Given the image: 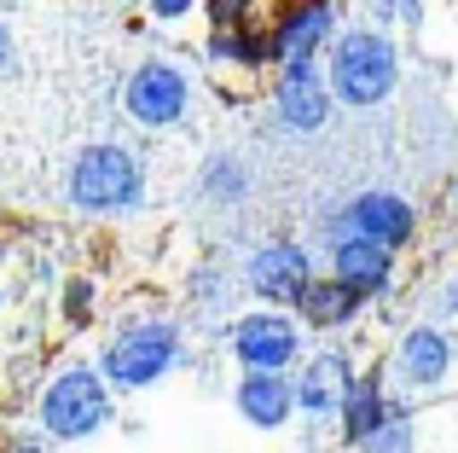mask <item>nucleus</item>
Listing matches in <instances>:
<instances>
[{
  "mask_svg": "<svg viewBox=\"0 0 458 453\" xmlns=\"http://www.w3.org/2000/svg\"><path fill=\"white\" fill-rule=\"evenodd\" d=\"M401 81V53L383 30H348L331 41V93L343 105H383Z\"/></svg>",
  "mask_w": 458,
  "mask_h": 453,
  "instance_id": "obj_1",
  "label": "nucleus"
},
{
  "mask_svg": "<svg viewBox=\"0 0 458 453\" xmlns=\"http://www.w3.org/2000/svg\"><path fill=\"white\" fill-rule=\"evenodd\" d=\"M146 198V169L128 146H88L76 163H70V204L88 209V216H123Z\"/></svg>",
  "mask_w": 458,
  "mask_h": 453,
  "instance_id": "obj_2",
  "label": "nucleus"
},
{
  "mask_svg": "<svg viewBox=\"0 0 458 453\" xmlns=\"http://www.w3.org/2000/svg\"><path fill=\"white\" fill-rule=\"evenodd\" d=\"M111 424V378L93 366H70L41 396V431L58 442H88Z\"/></svg>",
  "mask_w": 458,
  "mask_h": 453,
  "instance_id": "obj_3",
  "label": "nucleus"
},
{
  "mask_svg": "<svg viewBox=\"0 0 458 453\" xmlns=\"http://www.w3.org/2000/svg\"><path fill=\"white\" fill-rule=\"evenodd\" d=\"M180 349H186V338H180L174 320H134V326H123L111 343H105L99 372L111 378V384H123V389H146L163 372H174Z\"/></svg>",
  "mask_w": 458,
  "mask_h": 453,
  "instance_id": "obj_4",
  "label": "nucleus"
},
{
  "mask_svg": "<svg viewBox=\"0 0 458 453\" xmlns=\"http://www.w3.org/2000/svg\"><path fill=\"white\" fill-rule=\"evenodd\" d=\"M377 238V244L401 250L418 238V209L406 204V198L383 192V186H371V192H360L354 204H343L331 221H325V244H343V238Z\"/></svg>",
  "mask_w": 458,
  "mask_h": 453,
  "instance_id": "obj_5",
  "label": "nucleus"
},
{
  "mask_svg": "<svg viewBox=\"0 0 458 453\" xmlns=\"http://www.w3.org/2000/svg\"><path fill=\"white\" fill-rule=\"evenodd\" d=\"M226 343H233L244 372H284V366L296 361V349H302V326H296L284 308H256V314L233 320Z\"/></svg>",
  "mask_w": 458,
  "mask_h": 453,
  "instance_id": "obj_6",
  "label": "nucleus"
},
{
  "mask_svg": "<svg viewBox=\"0 0 458 453\" xmlns=\"http://www.w3.org/2000/svg\"><path fill=\"white\" fill-rule=\"evenodd\" d=\"M123 111L134 116L140 128H174L180 116L191 111V81L180 76L174 64L151 58V64H140L134 76H128V88H123Z\"/></svg>",
  "mask_w": 458,
  "mask_h": 453,
  "instance_id": "obj_7",
  "label": "nucleus"
},
{
  "mask_svg": "<svg viewBox=\"0 0 458 453\" xmlns=\"http://www.w3.org/2000/svg\"><path fill=\"white\" fill-rule=\"evenodd\" d=\"M244 279L267 308H296L308 296V285H313V261H308V250L296 244V238H273V244H261L256 256H250Z\"/></svg>",
  "mask_w": 458,
  "mask_h": 453,
  "instance_id": "obj_8",
  "label": "nucleus"
},
{
  "mask_svg": "<svg viewBox=\"0 0 458 453\" xmlns=\"http://www.w3.org/2000/svg\"><path fill=\"white\" fill-rule=\"evenodd\" d=\"M331 76H319V58H296V64H279V88H273V105H279V123L296 128V134H313L331 116Z\"/></svg>",
  "mask_w": 458,
  "mask_h": 453,
  "instance_id": "obj_9",
  "label": "nucleus"
},
{
  "mask_svg": "<svg viewBox=\"0 0 458 453\" xmlns=\"http://www.w3.org/2000/svg\"><path fill=\"white\" fill-rule=\"evenodd\" d=\"M336 30V0H284L273 18V64H296V58H319V47Z\"/></svg>",
  "mask_w": 458,
  "mask_h": 453,
  "instance_id": "obj_10",
  "label": "nucleus"
},
{
  "mask_svg": "<svg viewBox=\"0 0 458 453\" xmlns=\"http://www.w3.org/2000/svg\"><path fill=\"white\" fill-rule=\"evenodd\" d=\"M348 389H354V366H348V355L325 349V355H313L308 372L296 378V407H302L308 419H343Z\"/></svg>",
  "mask_w": 458,
  "mask_h": 453,
  "instance_id": "obj_11",
  "label": "nucleus"
},
{
  "mask_svg": "<svg viewBox=\"0 0 458 453\" xmlns=\"http://www.w3.org/2000/svg\"><path fill=\"white\" fill-rule=\"evenodd\" d=\"M453 372V343L441 326H412L394 349V378L406 389H436L441 378Z\"/></svg>",
  "mask_w": 458,
  "mask_h": 453,
  "instance_id": "obj_12",
  "label": "nucleus"
},
{
  "mask_svg": "<svg viewBox=\"0 0 458 453\" xmlns=\"http://www.w3.org/2000/svg\"><path fill=\"white\" fill-rule=\"evenodd\" d=\"M331 273L343 285H354L360 296H383L394 279V250L377 244V238H343V244H331Z\"/></svg>",
  "mask_w": 458,
  "mask_h": 453,
  "instance_id": "obj_13",
  "label": "nucleus"
},
{
  "mask_svg": "<svg viewBox=\"0 0 458 453\" xmlns=\"http://www.w3.org/2000/svg\"><path fill=\"white\" fill-rule=\"evenodd\" d=\"M233 401L256 431H279L296 413V384H291V372H244L238 389H233Z\"/></svg>",
  "mask_w": 458,
  "mask_h": 453,
  "instance_id": "obj_14",
  "label": "nucleus"
},
{
  "mask_svg": "<svg viewBox=\"0 0 458 453\" xmlns=\"http://www.w3.org/2000/svg\"><path fill=\"white\" fill-rule=\"evenodd\" d=\"M360 303H366V296H360L354 285H343V279L331 273V279H313V285H308V296H302L296 308H302V320H308L313 331H336V326H348V320L360 314Z\"/></svg>",
  "mask_w": 458,
  "mask_h": 453,
  "instance_id": "obj_15",
  "label": "nucleus"
},
{
  "mask_svg": "<svg viewBox=\"0 0 458 453\" xmlns=\"http://www.w3.org/2000/svg\"><path fill=\"white\" fill-rule=\"evenodd\" d=\"M209 58L215 64H238V70H261L273 64V35L250 30V23H226V30L209 35Z\"/></svg>",
  "mask_w": 458,
  "mask_h": 453,
  "instance_id": "obj_16",
  "label": "nucleus"
},
{
  "mask_svg": "<svg viewBox=\"0 0 458 453\" xmlns=\"http://www.w3.org/2000/svg\"><path fill=\"white\" fill-rule=\"evenodd\" d=\"M389 407H394V401L383 396L377 378H354V389H348V401H343V436L360 448L383 419H389Z\"/></svg>",
  "mask_w": 458,
  "mask_h": 453,
  "instance_id": "obj_17",
  "label": "nucleus"
},
{
  "mask_svg": "<svg viewBox=\"0 0 458 453\" xmlns=\"http://www.w3.org/2000/svg\"><path fill=\"white\" fill-rule=\"evenodd\" d=\"M198 186H203V198H209V204H244V192H250V169L233 158V151H221V158L203 163Z\"/></svg>",
  "mask_w": 458,
  "mask_h": 453,
  "instance_id": "obj_18",
  "label": "nucleus"
},
{
  "mask_svg": "<svg viewBox=\"0 0 458 453\" xmlns=\"http://www.w3.org/2000/svg\"><path fill=\"white\" fill-rule=\"evenodd\" d=\"M360 453H412V419H406V407H389V419L360 442Z\"/></svg>",
  "mask_w": 458,
  "mask_h": 453,
  "instance_id": "obj_19",
  "label": "nucleus"
},
{
  "mask_svg": "<svg viewBox=\"0 0 458 453\" xmlns=\"http://www.w3.org/2000/svg\"><path fill=\"white\" fill-rule=\"evenodd\" d=\"M250 6H256V0H209L215 30H226V23H250Z\"/></svg>",
  "mask_w": 458,
  "mask_h": 453,
  "instance_id": "obj_20",
  "label": "nucleus"
},
{
  "mask_svg": "<svg viewBox=\"0 0 458 453\" xmlns=\"http://www.w3.org/2000/svg\"><path fill=\"white\" fill-rule=\"evenodd\" d=\"M191 12H198V0H151V18H163V23H180Z\"/></svg>",
  "mask_w": 458,
  "mask_h": 453,
  "instance_id": "obj_21",
  "label": "nucleus"
},
{
  "mask_svg": "<svg viewBox=\"0 0 458 453\" xmlns=\"http://www.w3.org/2000/svg\"><path fill=\"white\" fill-rule=\"evenodd\" d=\"M88 303H93V285H88V279H76V285H70V314L81 320V314H88Z\"/></svg>",
  "mask_w": 458,
  "mask_h": 453,
  "instance_id": "obj_22",
  "label": "nucleus"
},
{
  "mask_svg": "<svg viewBox=\"0 0 458 453\" xmlns=\"http://www.w3.org/2000/svg\"><path fill=\"white\" fill-rule=\"evenodd\" d=\"M6 64H12V30L0 23V70H6Z\"/></svg>",
  "mask_w": 458,
  "mask_h": 453,
  "instance_id": "obj_23",
  "label": "nucleus"
},
{
  "mask_svg": "<svg viewBox=\"0 0 458 453\" xmlns=\"http://www.w3.org/2000/svg\"><path fill=\"white\" fill-rule=\"evenodd\" d=\"M441 308H458V285H447V296H441Z\"/></svg>",
  "mask_w": 458,
  "mask_h": 453,
  "instance_id": "obj_24",
  "label": "nucleus"
},
{
  "mask_svg": "<svg viewBox=\"0 0 458 453\" xmlns=\"http://www.w3.org/2000/svg\"><path fill=\"white\" fill-rule=\"evenodd\" d=\"M12 453H41V448H12Z\"/></svg>",
  "mask_w": 458,
  "mask_h": 453,
  "instance_id": "obj_25",
  "label": "nucleus"
}]
</instances>
